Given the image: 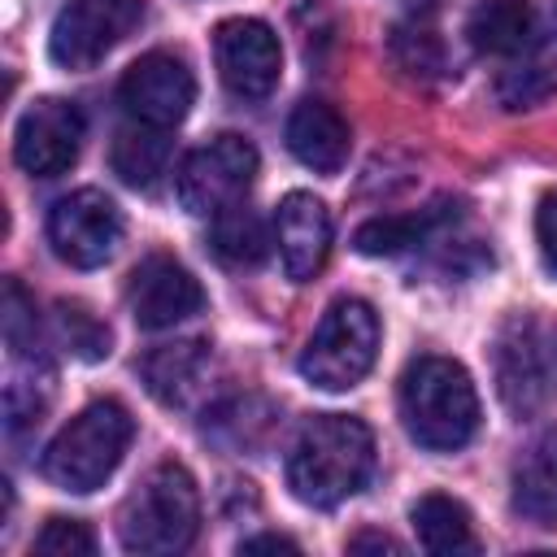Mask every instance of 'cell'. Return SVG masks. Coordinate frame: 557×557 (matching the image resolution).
<instances>
[{"mask_svg": "<svg viewBox=\"0 0 557 557\" xmlns=\"http://www.w3.org/2000/svg\"><path fill=\"white\" fill-rule=\"evenodd\" d=\"M374 474V435L361 418L318 413L300 426L287 453V487L300 505L335 509Z\"/></svg>", "mask_w": 557, "mask_h": 557, "instance_id": "1", "label": "cell"}, {"mask_svg": "<svg viewBox=\"0 0 557 557\" xmlns=\"http://www.w3.org/2000/svg\"><path fill=\"white\" fill-rule=\"evenodd\" d=\"M400 422L431 453L466 448L479 431V396L466 366L453 357H413L400 374Z\"/></svg>", "mask_w": 557, "mask_h": 557, "instance_id": "2", "label": "cell"}, {"mask_svg": "<svg viewBox=\"0 0 557 557\" xmlns=\"http://www.w3.org/2000/svg\"><path fill=\"white\" fill-rule=\"evenodd\" d=\"M196 531H200V492L187 466L178 461L152 466L117 513V540L126 553L139 557L183 553L196 540Z\"/></svg>", "mask_w": 557, "mask_h": 557, "instance_id": "3", "label": "cell"}, {"mask_svg": "<svg viewBox=\"0 0 557 557\" xmlns=\"http://www.w3.org/2000/svg\"><path fill=\"white\" fill-rule=\"evenodd\" d=\"M131 435H135V418L126 413V405L91 400L57 431V440L44 448L39 470L61 492L87 496V492L104 487V479L117 470V461L131 448Z\"/></svg>", "mask_w": 557, "mask_h": 557, "instance_id": "4", "label": "cell"}, {"mask_svg": "<svg viewBox=\"0 0 557 557\" xmlns=\"http://www.w3.org/2000/svg\"><path fill=\"white\" fill-rule=\"evenodd\" d=\"M379 357V318L366 300H335L300 352V374L322 392L357 387Z\"/></svg>", "mask_w": 557, "mask_h": 557, "instance_id": "5", "label": "cell"}, {"mask_svg": "<svg viewBox=\"0 0 557 557\" xmlns=\"http://www.w3.org/2000/svg\"><path fill=\"white\" fill-rule=\"evenodd\" d=\"M257 178V148L244 135H213L178 165V200L196 218H213L244 200Z\"/></svg>", "mask_w": 557, "mask_h": 557, "instance_id": "6", "label": "cell"}, {"mask_svg": "<svg viewBox=\"0 0 557 557\" xmlns=\"http://www.w3.org/2000/svg\"><path fill=\"white\" fill-rule=\"evenodd\" d=\"M139 17L144 0H70L48 30V57L61 70H91L139 26Z\"/></svg>", "mask_w": 557, "mask_h": 557, "instance_id": "7", "label": "cell"}, {"mask_svg": "<svg viewBox=\"0 0 557 557\" xmlns=\"http://www.w3.org/2000/svg\"><path fill=\"white\" fill-rule=\"evenodd\" d=\"M492 374H496V396L518 418H531L553 400L557 370H553L548 344H544V335H540V326L531 318H509L496 331Z\"/></svg>", "mask_w": 557, "mask_h": 557, "instance_id": "8", "label": "cell"}, {"mask_svg": "<svg viewBox=\"0 0 557 557\" xmlns=\"http://www.w3.org/2000/svg\"><path fill=\"white\" fill-rule=\"evenodd\" d=\"M122 239V213L117 205L96 191V187H83V191H70L61 196L52 209H48V244L52 252L74 265V270H96L113 257Z\"/></svg>", "mask_w": 557, "mask_h": 557, "instance_id": "9", "label": "cell"}, {"mask_svg": "<svg viewBox=\"0 0 557 557\" xmlns=\"http://www.w3.org/2000/svg\"><path fill=\"white\" fill-rule=\"evenodd\" d=\"M213 57L226 91L239 100H265L278 87L283 48L278 35L257 17H226L213 30Z\"/></svg>", "mask_w": 557, "mask_h": 557, "instance_id": "10", "label": "cell"}, {"mask_svg": "<svg viewBox=\"0 0 557 557\" xmlns=\"http://www.w3.org/2000/svg\"><path fill=\"white\" fill-rule=\"evenodd\" d=\"M191 100H196V78L187 70V61L174 52L139 57L117 83V104L126 109V117L144 122V126H161V131L178 126L187 117Z\"/></svg>", "mask_w": 557, "mask_h": 557, "instance_id": "11", "label": "cell"}, {"mask_svg": "<svg viewBox=\"0 0 557 557\" xmlns=\"http://www.w3.org/2000/svg\"><path fill=\"white\" fill-rule=\"evenodd\" d=\"M83 148V113L61 96L35 100L13 131V161L35 178H57L78 161Z\"/></svg>", "mask_w": 557, "mask_h": 557, "instance_id": "12", "label": "cell"}, {"mask_svg": "<svg viewBox=\"0 0 557 557\" xmlns=\"http://www.w3.org/2000/svg\"><path fill=\"white\" fill-rule=\"evenodd\" d=\"M126 305L144 331H165L205 309V287L183 261H174L170 252H152L131 270Z\"/></svg>", "mask_w": 557, "mask_h": 557, "instance_id": "13", "label": "cell"}, {"mask_svg": "<svg viewBox=\"0 0 557 557\" xmlns=\"http://www.w3.org/2000/svg\"><path fill=\"white\" fill-rule=\"evenodd\" d=\"M274 239H278V257H283L287 278L309 283L322 270L326 252H331V213H326V205L309 191L283 196L278 213H274Z\"/></svg>", "mask_w": 557, "mask_h": 557, "instance_id": "14", "label": "cell"}, {"mask_svg": "<svg viewBox=\"0 0 557 557\" xmlns=\"http://www.w3.org/2000/svg\"><path fill=\"white\" fill-rule=\"evenodd\" d=\"M283 135H287V152L313 174H335L348 161V122L326 100H300Z\"/></svg>", "mask_w": 557, "mask_h": 557, "instance_id": "15", "label": "cell"}, {"mask_svg": "<svg viewBox=\"0 0 557 557\" xmlns=\"http://www.w3.org/2000/svg\"><path fill=\"white\" fill-rule=\"evenodd\" d=\"M509 505L518 518H527L535 527H557V431L540 435L513 461Z\"/></svg>", "mask_w": 557, "mask_h": 557, "instance_id": "16", "label": "cell"}, {"mask_svg": "<svg viewBox=\"0 0 557 557\" xmlns=\"http://www.w3.org/2000/svg\"><path fill=\"white\" fill-rule=\"evenodd\" d=\"M209 370V344L205 339H178V344H161L144 357L139 374L148 383V392L161 400V405H183L200 379Z\"/></svg>", "mask_w": 557, "mask_h": 557, "instance_id": "17", "label": "cell"}, {"mask_svg": "<svg viewBox=\"0 0 557 557\" xmlns=\"http://www.w3.org/2000/svg\"><path fill=\"white\" fill-rule=\"evenodd\" d=\"M466 35L487 57H513L535 39V9L527 0H479L470 9Z\"/></svg>", "mask_w": 557, "mask_h": 557, "instance_id": "18", "label": "cell"}, {"mask_svg": "<svg viewBox=\"0 0 557 557\" xmlns=\"http://www.w3.org/2000/svg\"><path fill=\"white\" fill-rule=\"evenodd\" d=\"M444 222H448V205H431V209L396 213V218H370L357 226L352 248L361 257H396V252H409L413 244H426Z\"/></svg>", "mask_w": 557, "mask_h": 557, "instance_id": "19", "label": "cell"}, {"mask_svg": "<svg viewBox=\"0 0 557 557\" xmlns=\"http://www.w3.org/2000/svg\"><path fill=\"white\" fill-rule=\"evenodd\" d=\"M409 522H413V531H418L426 553H474L479 548L466 505L444 496V492L418 496L413 509H409Z\"/></svg>", "mask_w": 557, "mask_h": 557, "instance_id": "20", "label": "cell"}, {"mask_svg": "<svg viewBox=\"0 0 557 557\" xmlns=\"http://www.w3.org/2000/svg\"><path fill=\"white\" fill-rule=\"evenodd\" d=\"M553 91H557V35H548L540 44H527L518 52V61L496 83V96H500L505 109H527V104H535Z\"/></svg>", "mask_w": 557, "mask_h": 557, "instance_id": "21", "label": "cell"}, {"mask_svg": "<svg viewBox=\"0 0 557 557\" xmlns=\"http://www.w3.org/2000/svg\"><path fill=\"white\" fill-rule=\"evenodd\" d=\"M170 165V139L161 126H144L131 122L126 131H117L113 139V170L122 174V183L131 187H152Z\"/></svg>", "mask_w": 557, "mask_h": 557, "instance_id": "22", "label": "cell"}, {"mask_svg": "<svg viewBox=\"0 0 557 557\" xmlns=\"http://www.w3.org/2000/svg\"><path fill=\"white\" fill-rule=\"evenodd\" d=\"M52 400V370L30 352V357H13V374L4 383V426L9 435L35 426L44 418Z\"/></svg>", "mask_w": 557, "mask_h": 557, "instance_id": "23", "label": "cell"}, {"mask_svg": "<svg viewBox=\"0 0 557 557\" xmlns=\"http://www.w3.org/2000/svg\"><path fill=\"white\" fill-rule=\"evenodd\" d=\"M209 244H213V252H218L226 265H257V261L265 257V248H270V235H265L261 213L239 200V205L213 213Z\"/></svg>", "mask_w": 557, "mask_h": 557, "instance_id": "24", "label": "cell"}, {"mask_svg": "<svg viewBox=\"0 0 557 557\" xmlns=\"http://www.w3.org/2000/svg\"><path fill=\"white\" fill-rule=\"evenodd\" d=\"M57 335L78 361H104L109 357V326L83 300H61L57 305Z\"/></svg>", "mask_w": 557, "mask_h": 557, "instance_id": "25", "label": "cell"}, {"mask_svg": "<svg viewBox=\"0 0 557 557\" xmlns=\"http://www.w3.org/2000/svg\"><path fill=\"white\" fill-rule=\"evenodd\" d=\"M392 52L409 74H440L444 70V48H440V30L431 22H409L396 26L392 35Z\"/></svg>", "mask_w": 557, "mask_h": 557, "instance_id": "26", "label": "cell"}, {"mask_svg": "<svg viewBox=\"0 0 557 557\" xmlns=\"http://www.w3.org/2000/svg\"><path fill=\"white\" fill-rule=\"evenodd\" d=\"M0 322H4V344L13 357H30L35 352V305L22 292L17 278L4 283V305H0Z\"/></svg>", "mask_w": 557, "mask_h": 557, "instance_id": "27", "label": "cell"}, {"mask_svg": "<svg viewBox=\"0 0 557 557\" xmlns=\"http://www.w3.org/2000/svg\"><path fill=\"white\" fill-rule=\"evenodd\" d=\"M30 548L44 553V557H91L96 553V535L78 518H48Z\"/></svg>", "mask_w": 557, "mask_h": 557, "instance_id": "28", "label": "cell"}, {"mask_svg": "<svg viewBox=\"0 0 557 557\" xmlns=\"http://www.w3.org/2000/svg\"><path fill=\"white\" fill-rule=\"evenodd\" d=\"M535 244H540L544 265L557 274V187L544 191L535 205Z\"/></svg>", "mask_w": 557, "mask_h": 557, "instance_id": "29", "label": "cell"}, {"mask_svg": "<svg viewBox=\"0 0 557 557\" xmlns=\"http://www.w3.org/2000/svg\"><path fill=\"white\" fill-rule=\"evenodd\" d=\"M239 553H300V544L287 535H252L239 544Z\"/></svg>", "mask_w": 557, "mask_h": 557, "instance_id": "30", "label": "cell"}, {"mask_svg": "<svg viewBox=\"0 0 557 557\" xmlns=\"http://www.w3.org/2000/svg\"><path fill=\"white\" fill-rule=\"evenodd\" d=\"M366 548H374V553H400V544L392 535H379V531H361V535L348 540V553H366Z\"/></svg>", "mask_w": 557, "mask_h": 557, "instance_id": "31", "label": "cell"}]
</instances>
